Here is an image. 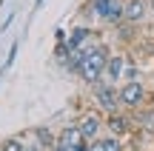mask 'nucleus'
Returning <instances> with one entry per match:
<instances>
[{
  "instance_id": "10",
  "label": "nucleus",
  "mask_w": 154,
  "mask_h": 151,
  "mask_svg": "<svg viewBox=\"0 0 154 151\" xmlns=\"http://www.w3.org/2000/svg\"><path fill=\"white\" fill-rule=\"evenodd\" d=\"M126 66H128V57H126V54H111V57H109V66H106L103 80H109V83H117V80H123V74H126Z\"/></svg>"
},
{
  "instance_id": "20",
  "label": "nucleus",
  "mask_w": 154,
  "mask_h": 151,
  "mask_svg": "<svg viewBox=\"0 0 154 151\" xmlns=\"http://www.w3.org/2000/svg\"><path fill=\"white\" fill-rule=\"evenodd\" d=\"M46 3V0H34V9H40V6H43Z\"/></svg>"
},
{
  "instance_id": "8",
  "label": "nucleus",
  "mask_w": 154,
  "mask_h": 151,
  "mask_svg": "<svg viewBox=\"0 0 154 151\" xmlns=\"http://www.w3.org/2000/svg\"><path fill=\"white\" fill-rule=\"evenodd\" d=\"M149 17H151L149 0H126V20H128V23L140 26V23H146Z\"/></svg>"
},
{
  "instance_id": "2",
  "label": "nucleus",
  "mask_w": 154,
  "mask_h": 151,
  "mask_svg": "<svg viewBox=\"0 0 154 151\" xmlns=\"http://www.w3.org/2000/svg\"><path fill=\"white\" fill-rule=\"evenodd\" d=\"M88 9L106 26H120L126 20V0H88Z\"/></svg>"
},
{
  "instance_id": "4",
  "label": "nucleus",
  "mask_w": 154,
  "mask_h": 151,
  "mask_svg": "<svg viewBox=\"0 0 154 151\" xmlns=\"http://www.w3.org/2000/svg\"><path fill=\"white\" fill-rule=\"evenodd\" d=\"M88 89H91V97H94V103H97V106L103 108L106 114H111V111H120V108H123V103H120V89H117L114 83H109V80H100V83L88 86Z\"/></svg>"
},
{
  "instance_id": "3",
  "label": "nucleus",
  "mask_w": 154,
  "mask_h": 151,
  "mask_svg": "<svg viewBox=\"0 0 154 151\" xmlns=\"http://www.w3.org/2000/svg\"><path fill=\"white\" fill-rule=\"evenodd\" d=\"M120 103H123L126 111H137V108H143V106L151 103V94H149L143 80H126V83L120 86Z\"/></svg>"
},
{
  "instance_id": "6",
  "label": "nucleus",
  "mask_w": 154,
  "mask_h": 151,
  "mask_svg": "<svg viewBox=\"0 0 154 151\" xmlns=\"http://www.w3.org/2000/svg\"><path fill=\"white\" fill-rule=\"evenodd\" d=\"M100 43V37H97V32H94L91 26H74L72 32H69V46H72L74 51H86V49H91V46H97Z\"/></svg>"
},
{
  "instance_id": "11",
  "label": "nucleus",
  "mask_w": 154,
  "mask_h": 151,
  "mask_svg": "<svg viewBox=\"0 0 154 151\" xmlns=\"http://www.w3.org/2000/svg\"><path fill=\"white\" fill-rule=\"evenodd\" d=\"M131 120H134V128L137 131H154V103L131 111Z\"/></svg>"
},
{
  "instance_id": "15",
  "label": "nucleus",
  "mask_w": 154,
  "mask_h": 151,
  "mask_svg": "<svg viewBox=\"0 0 154 151\" xmlns=\"http://www.w3.org/2000/svg\"><path fill=\"white\" fill-rule=\"evenodd\" d=\"M123 80H140V68L131 63V57H128V66H126V74H123Z\"/></svg>"
},
{
  "instance_id": "5",
  "label": "nucleus",
  "mask_w": 154,
  "mask_h": 151,
  "mask_svg": "<svg viewBox=\"0 0 154 151\" xmlns=\"http://www.w3.org/2000/svg\"><path fill=\"white\" fill-rule=\"evenodd\" d=\"M106 131L109 134H114V137H128L134 131V120H131V114L128 111H111V114H106Z\"/></svg>"
},
{
  "instance_id": "7",
  "label": "nucleus",
  "mask_w": 154,
  "mask_h": 151,
  "mask_svg": "<svg viewBox=\"0 0 154 151\" xmlns=\"http://www.w3.org/2000/svg\"><path fill=\"white\" fill-rule=\"evenodd\" d=\"M77 123H80V128H83V134H86L88 143H91V140H100V131L106 128V117H100L97 111H86Z\"/></svg>"
},
{
  "instance_id": "17",
  "label": "nucleus",
  "mask_w": 154,
  "mask_h": 151,
  "mask_svg": "<svg viewBox=\"0 0 154 151\" xmlns=\"http://www.w3.org/2000/svg\"><path fill=\"white\" fill-rule=\"evenodd\" d=\"M54 40H57V43L69 40V34H66V29H63V26H57V29H54Z\"/></svg>"
},
{
  "instance_id": "13",
  "label": "nucleus",
  "mask_w": 154,
  "mask_h": 151,
  "mask_svg": "<svg viewBox=\"0 0 154 151\" xmlns=\"http://www.w3.org/2000/svg\"><path fill=\"white\" fill-rule=\"evenodd\" d=\"M72 54H74V49L69 46V40H63V43H57V46H54V60H57V63H63V66L72 60Z\"/></svg>"
},
{
  "instance_id": "14",
  "label": "nucleus",
  "mask_w": 154,
  "mask_h": 151,
  "mask_svg": "<svg viewBox=\"0 0 154 151\" xmlns=\"http://www.w3.org/2000/svg\"><path fill=\"white\" fill-rule=\"evenodd\" d=\"M100 143H103V151H123V137H100Z\"/></svg>"
},
{
  "instance_id": "22",
  "label": "nucleus",
  "mask_w": 154,
  "mask_h": 151,
  "mask_svg": "<svg viewBox=\"0 0 154 151\" xmlns=\"http://www.w3.org/2000/svg\"><path fill=\"white\" fill-rule=\"evenodd\" d=\"M151 20H154V9H151Z\"/></svg>"
},
{
  "instance_id": "12",
  "label": "nucleus",
  "mask_w": 154,
  "mask_h": 151,
  "mask_svg": "<svg viewBox=\"0 0 154 151\" xmlns=\"http://www.w3.org/2000/svg\"><path fill=\"white\" fill-rule=\"evenodd\" d=\"M32 137L37 140V146H43V151H51L57 146V134L49 128V125H34L32 128Z\"/></svg>"
},
{
  "instance_id": "18",
  "label": "nucleus",
  "mask_w": 154,
  "mask_h": 151,
  "mask_svg": "<svg viewBox=\"0 0 154 151\" xmlns=\"http://www.w3.org/2000/svg\"><path fill=\"white\" fill-rule=\"evenodd\" d=\"M86 151H103V143H100V140H91L86 146Z\"/></svg>"
},
{
  "instance_id": "21",
  "label": "nucleus",
  "mask_w": 154,
  "mask_h": 151,
  "mask_svg": "<svg viewBox=\"0 0 154 151\" xmlns=\"http://www.w3.org/2000/svg\"><path fill=\"white\" fill-rule=\"evenodd\" d=\"M149 6H151V9H154V0H149Z\"/></svg>"
},
{
  "instance_id": "23",
  "label": "nucleus",
  "mask_w": 154,
  "mask_h": 151,
  "mask_svg": "<svg viewBox=\"0 0 154 151\" xmlns=\"http://www.w3.org/2000/svg\"><path fill=\"white\" fill-rule=\"evenodd\" d=\"M0 151H3V148H0Z\"/></svg>"
},
{
  "instance_id": "1",
  "label": "nucleus",
  "mask_w": 154,
  "mask_h": 151,
  "mask_svg": "<svg viewBox=\"0 0 154 151\" xmlns=\"http://www.w3.org/2000/svg\"><path fill=\"white\" fill-rule=\"evenodd\" d=\"M109 57H111V49L103 40H100L97 46H91V49H86L83 51V66H80V74H77V77L86 86L100 83L103 74H106V66H109Z\"/></svg>"
},
{
  "instance_id": "16",
  "label": "nucleus",
  "mask_w": 154,
  "mask_h": 151,
  "mask_svg": "<svg viewBox=\"0 0 154 151\" xmlns=\"http://www.w3.org/2000/svg\"><path fill=\"white\" fill-rule=\"evenodd\" d=\"M14 57H17V43H11V49H9V57H6V63H3V68H0V71H6V68H9L11 63H14Z\"/></svg>"
},
{
  "instance_id": "19",
  "label": "nucleus",
  "mask_w": 154,
  "mask_h": 151,
  "mask_svg": "<svg viewBox=\"0 0 154 151\" xmlns=\"http://www.w3.org/2000/svg\"><path fill=\"white\" fill-rule=\"evenodd\" d=\"M51 151H77V148H72V146H66V143H60V140H57V146L51 148Z\"/></svg>"
},
{
  "instance_id": "9",
  "label": "nucleus",
  "mask_w": 154,
  "mask_h": 151,
  "mask_svg": "<svg viewBox=\"0 0 154 151\" xmlns=\"http://www.w3.org/2000/svg\"><path fill=\"white\" fill-rule=\"evenodd\" d=\"M57 140L60 143H66V146H72V148H80V146H86V134H83V128H80V123H69V125H63L60 131H57Z\"/></svg>"
}]
</instances>
